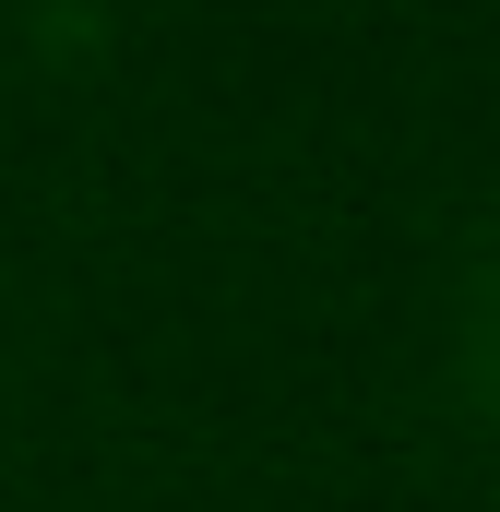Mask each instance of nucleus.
I'll return each mask as SVG.
<instances>
[{
    "label": "nucleus",
    "instance_id": "nucleus-1",
    "mask_svg": "<svg viewBox=\"0 0 500 512\" xmlns=\"http://www.w3.org/2000/svg\"><path fill=\"white\" fill-rule=\"evenodd\" d=\"M465 370H477V393L500 405V239H489V262L465 274Z\"/></svg>",
    "mask_w": 500,
    "mask_h": 512
}]
</instances>
